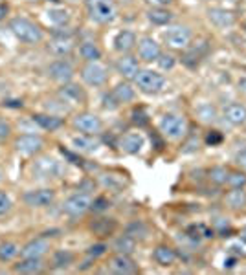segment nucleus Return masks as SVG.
Listing matches in <instances>:
<instances>
[{"instance_id": "f257e3e1", "label": "nucleus", "mask_w": 246, "mask_h": 275, "mask_svg": "<svg viewBox=\"0 0 246 275\" xmlns=\"http://www.w3.org/2000/svg\"><path fill=\"white\" fill-rule=\"evenodd\" d=\"M9 30L13 32V35L22 42H28V44H37L42 40L44 33L41 30L39 26L32 22V20L24 19V17H17L9 22Z\"/></svg>"}, {"instance_id": "f03ea898", "label": "nucleus", "mask_w": 246, "mask_h": 275, "mask_svg": "<svg viewBox=\"0 0 246 275\" xmlns=\"http://www.w3.org/2000/svg\"><path fill=\"white\" fill-rule=\"evenodd\" d=\"M84 6L88 17L97 24H110L116 19V6L112 0H84Z\"/></svg>"}, {"instance_id": "7ed1b4c3", "label": "nucleus", "mask_w": 246, "mask_h": 275, "mask_svg": "<svg viewBox=\"0 0 246 275\" xmlns=\"http://www.w3.org/2000/svg\"><path fill=\"white\" fill-rule=\"evenodd\" d=\"M134 83L143 94H158L165 86V77L155 70H140L134 77Z\"/></svg>"}, {"instance_id": "20e7f679", "label": "nucleus", "mask_w": 246, "mask_h": 275, "mask_svg": "<svg viewBox=\"0 0 246 275\" xmlns=\"http://www.w3.org/2000/svg\"><path fill=\"white\" fill-rule=\"evenodd\" d=\"M160 130L169 140H180L188 134V121L184 116L178 114H165L160 121Z\"/></svg>"}, {"instance_id": "39448f33", "label": "nucleus", "mask_w": 246, "mask_h": 275, "mask_svg": "<svg viewBox=\"0 0 246 275\" xmlns=\"http://www.w3.org/2000/svg\"><path fill=\"white\" fill-rule=\"evenodd\" d=\"M81 77L86 84L90 86H101V84L107 83L109 79V70L105 68L101 63L97 61H92V63H86L81 70Z\"/></svg>"}, {"instance_id": "423d86ee", "label": "nucleus", "mask_w": 246, "mask_h": 275, "mask_svg": "<svg viewBox=\"0 0 246 275\" xmlns=\"http://www.w3.org/2000/svg\"><path fill=\"white\" fill-rule=\"evenodd\" d=\"M164 40L167 46L176 48V50L188 48L191 42V30L188 26H171V28H167V32L164 33Z\"/></svg>"}, {"instance_id": "0eeeda50", "label": "nucleus", "mask_w": 246, "mask_h": 275, "mask_svg": "<svg viewBox=\"0 0 246 275\" xmlns=\"http://www.w3.org/2000/svg\"><path fill=\"white\" fill-rule=\"evenodd\" d=\"M50 51L63 57V55H68L72 50H74V33L68 32V30H57L53 32V37L48 44Z\"/></svg>"}, {"instance_id": "6e6552de", "label": "nucleus", "mask_w": 246, "mask_h": 275, "mask_svg": "<svg viewBox=\"0 0 246 275\" xmlns=\"http://www.w3.org/2000/svg\"><path fill=\"white\" fill-rule=\"evenodd\" d=\"M92 200L86 193H76L63 204V211L70 217H83L84 213L90 209Z\"/></svg>"}, {"instance_id": "1a4fd4ad", "label": "nucleus", "mask_w": 246, "mask_h": 275, "mask_svg": "<svg viewBox=\"0 0 246 275\" xmlns=\"http://www.w3.org/2000/svg\"><path fill=\"white\" fill-rule=\"evenodd\" d=\"M74 127L78 128L79 132H83V134L96 136L103 130V121L96 114L83 112V114H78L74 118Z\"/></svg>"}, {"instance_id": "9d476101", "label": "nucleus", "mask_w": 246, "mask_h": 275, "mask_svg": "<svg viewBox=\"0 0 246 275\" xmlns=\"http://www.w3.org/2000/svg\"><path fill=\"white\" fill-rule=\"evenodd\" d=\"M22 200L26 202L30 207H46V205L53 204L55 200V191L53 189H32V191H26Z\"/></svg>"}, {"instance_id": "9b49d317", "label": "nucleus", "mask_w": 246, "mask_h": 275, "mask_svg": "<svg viewBox=\"0 0 246 275\" xmlns=\"http://www.w3.org/2000/svg\"><path fill=\"white\" fill-rule=\"evenodd\" d=\"M42 147H44L42 138L35 134H22L17 138V141H15V149H17L20 154H26V156L41 153Z\"/></svg>"}, {"instance_id": "f8f14e48", "label": "nucleus", "mask_w": 246, "mask_h": 275, "mask_svg": "<svg viewBox=\"0 0 246 275\" xmlns=\"http://www.w3.org/2000/svg\"><path fill=\"white\" fill-rule=\"evenodd\" d=\"M109 270L112 274H118V275H129V274H136L138 266H136V263L130 259V255L116 253V255L110 259Z\"/></svg>"}, {"instance_id": "ddd939ff", "label": "nucleus", "mask_w": 246, "mask_h": 275, "mask_svg": "<svg viewBox=\"0 0 246 275\" xmlns=\"http://www.w3.org/2000/svg\"><path fill=\"white\" fill-rule=\"evenodd\" d=\"M48 74L52 77L53 81H57V83H70L72 77H74V66H72L68 61L65 59H59V61H53L50 64V68H48Z\"/></svg>"}, {"instance_id": "4468645a", "label": "nucleus", "mask_w": 246, "mask_h": 275, "mask_svg": "<svg viewBox=\"0 0 246 275\" xmlns=\"http://www.w3.org/2000/svg\"><path fill=\"white\" fill-rule=\"evenodd\" d=\"M136 46H138V55H140V59L147 61V63L156 61V59L160 57V53H162L160 44L153 37H142L136 42Z\"/></svg>"}, {"instance_id": "2eb2a0df", "label": "nucleus", "mask_w": 246, "mask_h": 275, "mask_svg": "<svg viewBox=\"0 0 246 275\" xmlns=\"http://www.w3.org/2000/svg\"><path fill=\"white\" fill-rule=\"evenodd\" d=\"M61 171L63 169L59 165V161H55L53 158H41L33 165V174L37 178H55L61 174Z\"/></svg>"}, {"instance_id": "dca6fc26", "label": "nucleus", "mask_w": 246, "mask_h": 275, "mask_svg": "<svg viewBox=\"0 0 246 275\" xmlns=\"http://www.w3.org/2000/svg\"><path fill=\"white\" fill-rule=\"evenodd\" d=\"M206 53H207L206 42H201V44L191 46V48L188 46L186 51H184V55H182V63L186 64L188 68H197L202 59L206 57Z\"/></svg>"}, {"instance_id": "f3484780", "label": "nucleus", "mask_w": 246, "mask_h": 275, "mask_svg": "<svg viewBox=\"0 0 246 275\" xmlns=\"http://www.w3.org/2000/svg\"><path fill=\"white\" fill-rule=\"evenodd\" d=\"M59 96L65 103H70V105H84L86 101V96L84 92L79 88L78 84H72V83H65L59 90Z\"/></svg>"}, {"instance_id": "a211bd4d", "label": "nucleus", "mask_w": 246, "mask_h": 275, "mask_svg": "<svg viewBox=\"0 0 246 275\" xmlns=\"http://www.w3.org/2000/svg\"><path fill=\"white\" fill-rule=\"evenodd\" d=\"M222 114H224V118H226V121L230 125L239 127V125L246 123V107L241 105V103H228L224 110H222Z\"/></svg>"}, {"instance_id": "6ab92c4d", "label": "nucleus", "mask_w": 246, "mask_h": 275, "mask_svg": "<svg viewBox=\"0 0 246 275\" xmlns=\"http://www.w3.org/2000/svg\"><path fill=\"white\" fill-rule=\"evenodd\" d=\"M143 143H145V140L140 132H127L120 140V149L127 154H138L143 149Z\"/></svg>"}, {"instance_id": "aec40b11", "label": "nucleus", "mask_w": 246, "mask_h": 275, "mask_svg": "<svg viewBox=\"0 0 246 275\" xmlns=\"http://www.w3.org/2000/svg\"><path fill=\"white\" fill-rule=\"evenodd\" d=\"M116 70H118V74L123 76L125 79H134L136 74L140 72L138 59L132 57V55H122V57L116 61Z\"/></svg>"}, {"instance_id": "412c9836", "label": "nucleus", "mask_w": 246, "mask_h": 275, "mask_svg": "<svg viewBox=\"0 0 246 275\" xmlns=\"http://www.w3.org/2000/svg\"><path fill=\"white\" fill-rule=\"evenodd\" d=\"M207 17L217 28H230V26L235 24V15L232 11H228V9H222V7L207 9Z\"/></svg>"}, {"instance_id": "4be33fe9", "label": "nucleus", "mask_w": 246, "mask_h": 275, "mask_svg": "<svg viewBox=\"0 0 246 275\" xmlns=\"http://www.w3.org/2000/svg\"><path fill=\"white\" fill-rule=\"evenodd\" d=\"M48 250H50L48 240H46L44 237H39V238L30 240V242L20 250V255L22 257H42Z\"/></svg>"}, {"instance_id": "5701e85b", "label": "nucleus", "mask_w": 246, "mask_h": 275, "mask_svg": "<svg viewBox=\"0 0 246 275\" xmlns=\"http://www.w3.org/2000/svg\"><path fill=\"white\" fill-rule=\"evenodd\" d=\"M134 46H136V35L130 30H123L114 39V48L120 53H129L130 50H134Z\"/></svg>"}, {"instance_id": "b1692460", "label": "nucleus", "mask_w": 246, "mask_h": 275, "mask_svg": "<svg viewBox=\"0 0 246 275\" xmlns=\"http://www.w3.org/2000/svg\"><path fill=\"white\" fill-rule=\"evenodd\" d=\"M17 274H39L42 270V261L41 257H22V261L13 266Z\"/></svg>"}, {"instance_id": "393cba45", "label": "nucleus", "mask_w": 246, "mask_h": 275, "mask_svg": "<svg viewBox=\"0 0 246 275\" xmlns=\"http://www.w3.org/2000/svg\"><path fill=\"white\" fill-rule=\"evenodd\" d=\"M116 220L114 218H97L90 224V230L96 233L97 237H109L116 230Z\"/></svg>"}, {"instance_id": "a878e982", "label": "nucleus", "mask_w": 246, "mask_h": 275, "mask_svg": "<svg viewBox=\"0 0 246 275\" xmlns=\"http://www.w3.org/2000/svg\"><path fill=\"white\" fill-rule=\"evenodd\" d=\"M173 13L165 9V7H151L149 11H147V19L156 26H165V24H171V20H173Z\"/></svg>"}, {"instance_id": "bb28decb", "label": "nucleus", "mask_w": 246, "mask_h": 275, "mask_svg": "<svg viewBox=\"0 0 246 275\" xmlns=\"http://www.w3.org/2000/svg\"><path fill=\"white\" fill-rule=\"evenodd\" d=\"M33 121L37 123L39 127L44 128V130H50V132L63 127V119L59 116H52V114H35L33 116Z\"/></svg>"}, {"instance_id": "cd10ccee", "label": "nucleus", "mask_w": 246, "mask_h": 275, "mask_svg": "<svg viewBox=\"0 0 246 275\" xmlns=\"http://www.w3.org/2000/svg\"><path fill=\"white\" fill-rule=\"evenodd\" d=\"M153 257H155V261L160 266H171V264L176 261V253L173 248H169V246H158L155 251H153Z\"/></svg>"}, {"instance_id": "c85d7f7f", "label": "nucleus", "mask_w": 246, "mask_h": 275, "mask_svg": "<svg viewBox=\"0 0 246 275\" xmlns=\"http://www.w3.org/2000/svg\"><path fill=\"white\" fill-rule=\"evenodd\" d=\"M72 143H74V147L78 149V151H83V153H94L99 147V141L94 140V136H88V134L76 136L72 140Z\"/></svg>"}, {"instance_id": "c756f323", "label": "nucleus", "mask_w": 246, "mask_h": 275, "mask_svg": "<svg viewBox=\"0 0 246 275\" xmlns=\"http://www.w3.org/2000/svg\"><path fill=\"white\" fill-rule=\"evenodd\" d=\"M112 96L116 97L118 103H129L136 97V92L129 83H120L112 88Z\"/></svg>"}, {"instance_id": "7c9ffc66", "label": "nucleus", "mask_w": 246, "mask_h": 275, "mask_svg": "<svg viewBox=\"0 0 246 275\" xmlns=\"http://www.w3.org/2000/svg\"><path fill=\"white\" fill-rule=\"evenodd\" d=\"M226 204L232 209H243L246 207V193L243 187H232V191L226 195Z\"/></svg>"}, {"instance_id": "2f4dec72", "label": "nucleus", "mask_w": 246, "mask_h": 275, "mask_svg": "<svg viewBox=\"0 0 246 275\" xmlns=\"http://www.w3.org/2000/svg\"><path fill=\"white\" fill-rule=\"evenodd\" d=\"M112 246H114V251H116V253L130 255V253L134 251V248H136V240L125 233V235H122V237H118Z\"/></svg>"}, {"instance_id": "473e14b6", "label": "nucleus", "mask_w": 246, "mask_h": 275, "mask_svg": "<svg viewBox=\"0 0 246 275\" xmlns=\"http://www.w3.org/2000/svg\"><path fill=\"white\" fill-rule=\"evenodd\" d=\"M197 116H199V119L202 123H215L217 121V109H215L211 103H202L199 105L197 109H195Z\"/></svg>"}, {"instance_id": "72a5a7b5", "label": "nucleus", "mask_w": 246, "mask_h": 275, "mask_svg": "<svg viewBox=\"0 0 246 275\" xmlns=\"http://www.w3.org/2000/svg\"><path fill=\"white\" fill-rule=\"evenodd\" d=\"M79 53L81 57L86 61V63H92V61H99L101 59V50L97 48V44L94 42H83L79 46Z\"/></svg>"}, {"instance_id": "f704fd0d", "label": "nucleus", "mask_w": 246, "mask_h": 275, "mask_svg": "<svg viewBox=\"0 0 246 275\" xmlns=\"http://www.w3.org/2000/svg\"><path fill=\"white\" fill-rule=\"evenodd\" d=\"M125 233H127L129 237L134 238V240H143V238L147 237V233H149V228L143 224L142 220H134V222H130V224L127 226Z\"/></svg>"}, {"instance_id": "c9c22d12", "label": "nucleus", "mask_w": 246, "mask_h": 275, "mask_svg": "<svg viewBox=\"0 0 246 275\" xmlns=\"http://www.w3.org/2000/svg\"><path fill=\"white\" fill-rule=\"evenodd\" d=\"M72 263H74V253H72V251H68V250L55 251V255H53V259H52L53 268H57V270L68 268Z\"/></svg>"}, {"instance_id": "e433bc0d", "label": "nucleus", "mask_w": 246, "mask_h": 275, "mask_svg": "<svg viewBox=\"0 0 246 275\" xmlns=\"http://www.w3.org/2000/svg\"><path fill=\"white\" fill-rule=\"evenodd\" d=\"M19 246L13 242H2L0 244V261H11L19 255Z\"/></svg>"}, {"instance_id": "4c0bfd02", "label": "nucleus", "mask_w": 246, "mask_h": 275, "mask_svg": "<svg viewBox=\"0 0 246 275\" xmlns=\"http://www.w3.org/2000/svg\"><path fill=\"white\" fill-rule=\"evenodd\" d=\"M48 19L52 20L53 24L57 26H65L70 22V13L66 11V9H61V7H57V9H50L48 11Z\"/></svg>"}, {"instance_id": "58836bf2", "label": "nucleus", "mask_w": 246, "mask_h": 275, "mask_svg": "<svg viewBox=\"0 0 246 275\" xmlns=\"http://www.w3.org/2000/svg\"><path fill=\"white\" fill-rule=\"evenodd\" d=\"M228 176H230V171H228L226 167H213L211 171H209V180L217 184V186H222V184H228Z\"/></svg>"}, {"instance_id": "ea45409f", "label": "nucleus", "mask_w": 246, "mask_h": 275, "mask_svg": "<svg viewBox=\"0 0 246 275\" xmlns=\"http://www.w3.org/2000/svg\"><path fill=\"white\" fill-rule=\"evenodd\" d=\"M199 145H201V140H199V134L197 132H191V134L188 136V140L184 141V145H182V153L184 154H191V153H197L199 151Z\"/></svg>"}, {"instance_id": "a19ab883", "label": "nucleus", "mask_w": 246, "mask_h": 275, "mask_svg": "<svg viewBox=\"0 0 246 275\" xmlns=\"http://www.w3.org/2000/svg\"><path fill=\"white\" fill-rule=\"evenodd\" d=\"M156 63H158V66L162 70H171L176 64V59L173 55H169V53H160V57L156 59Z\"/></svg>"}, {"instance_id": "79ce46f5", "label": "nucleus", "mask_w": 246, "mask_h": 275, "mask_svg": "<svg viewBox=\"0 0 246 275\" xmlns=\"http://www.w3.org/2000/svg\"><path fill=\"white\" fill-rule=\"evenodd\" d=\"M230 187H245L246 186V174L245 173H230L228 176Z\"/></svg>"}, {"instance_id": "37998d69", "label": "nucleus", "mask_w": 246, "mask_h": 275, "mask_svg": "<svg viewBox=\"0 0 246 275\" xmlns=\"http://www.w3.org/2000/svg\"><path fill=\"white\" fill-rule=\"evenodd\" d=\"M132 123H134V125H138V127H145V125L149 123V119H147V114H145V110H143V109L134 110V112H132Z\"/></svg>"}, {"instance_id": "c03bdc74", "label": "nucleus", "mask_w": 246, "mask_h": 275, "mask_svg": "<svg viewBox=\"0 0 246 275\" xmlns=\"http://www.w3.org/2000/svg\"><path fill=\"white\" fill-rule=\"evenodd\" d=\"M107 250H109V248H107V244H94V246H90V248H88V257H90V259H97V257H101V255H105V253H107Z\"/></svg>"}, {"instance_id": "a18cd8bd", "label": "nucleus", "mask_w": 246, "mask_h": 275, "mask_svg": "<svg viewBox=\"0 0 246 275\" xmlns=\"http://www.w3.org/2000/svg\"><path fill=\"white\" fill-rule=\"evenodd\" d=\"M110 207V202L105 196H99V198H96L94 202H92V205H90V209L92 211H96V213H101V211H105V209H109Z\"/></svg>"}, {"instance_id": "49530a36", "label": "nucleus", "mask_w": 246, "mask_h": 275, "mask_svg": "<svg viewBox=\"0 0 246 275\" xmlns=\"http://www.w3.org/2000/svg\"><path fill=\"white\" fill-rule=\"evenodd\" d=\"M222 140H224V136H222V132H219V130H209L206 136V143L207 145H211V147L222 143Z\"/></svg>"}, {"instance_id": "de8ad7c7", "label": "nucleus", "mask_w": 246, "mask_h": 275, "mask_svg": "<svg viewBox=\"0 0 246 275\" xmlns=\"http://www.w3.org/2000/svg\"><path fill=\"white\" fill-rule=\"evenodd\" d=\"M11 209V198L7 196L6 193H0V217L6 215Z\"/></svg>"}, {"instance_id": "09e8293b", "label": "nucleus", "mask_w": 246, "mask_h": 275, "mask_svg": "<svg viewBox=\"0 0 246 275\" xmlns=\"http://www.w3.org/2000/svg\"><path fill=\"white\" fill-rule=\"evenodd\" d=\"M9 136H11V125H9L6 119H2V118H0V141L7 140Z\"/></svg>"}, {"instance_id": "8fccbe9b", "label": "nucleus", "mask_w": 246, "mask_h": 275, "mask_svg": "<svg viewBox=\"0 0 246 275\" xmlns=\"http://www.w3.org/2000/svg\"><path fill=\"white\" fill-rule=\"evenodd\" d=\"M118 105H120V103L116 101V97L112 96V92H110L109 96L103 97V109H107V110H116Z\"/></svg>"}, {"instance_id": "3c124183", "label": "nucleus", "mask_w": 246, "mask_h": 275, "mask_svg": "<svg viewBox=\"0 0 246 275\" xmlns=\"http://www.w3.org/2000/svg\"><path fill=\"white\" fill-rule=\"evenodd\" d=\"M61 153H63V156H66L68 160L72 161V163H76V165H84V160L83 158H79V156H76L74 153H70V151H66V149H61Z\"/></svg>"}, {"instance_id": "603ef678", "label": "nucleus", "mask_w": 246, "mask_h": 275, "mask_svg": "<svg viewBox=\"0 0 246 275\" xmlns=\"http://www.w3.org/2000/svg\"><path fill=\"white\" fill-rule=\"evenodd\" d=\"M145 2L153 7H165V6H169L173 0H145Z\"/></svg>"}, {"instance_id": "864d4df0", "label": "nucleus", "mask_w": 246, "mask_h": 275, "mask_svg": "<svg viewBox=\"0 0 246 275\" xmlns=\"http://www.w3.org/2000/svg\"><path fill=\"white\" fill-rule=\"evenodd\" d=\"M237 163L246 171V149H243V151L237 154Z\"/></svg>"}, {"instance_id": "5fc2aeb1", "label": "nucleus", "mask_w": 246, "mask_h": 275, "mask_svg": "<svg viewBox=\"0 0 246 275\" xmlns=\"http://www.w3.org/2000/svg\"><path fill=\"white\" fill-rule=\"evenodd\" d=\"M151 141L155 143V149L156 151H162L164 149V141L158 138V134H151Z\"/></svg>"}, {"instance_id": "6e6d98bb", "label": "nucleus", "mask_w": 246, "mask_h": 275, "mask_svg": "<svg viewBox=\"0 0 246 275\" xmlns=\"http://www.w3.org/2000/svg\"><path fill=\"white\" fill-rule=\"evenodd\" d=\"M2 105L9 107V109H22V101H4Z\"/></svg>"}, {"instance_id": "4d7b16f0", "label": "nucleus", "mask_w": 246, "mask_h": 275, "mask_svg": "<svg viewBox=\"0 0 246 275\" xmlns=\"http://www.w3.org/2000/svg\"><path fill=\"white\" fill-rule=\"evenodd\" d=\"M7 11H9V7H7L6 4H0V20H4V19H6Z\"/></svg>"}, {"instance_id": "13d9d810", "label": "nucleus", "mask_w": 246, "mask_h": 275, "mask_svg": "<svg viewBox=\"0 0 246 275\" xmlns=\"http://www.w3.org/2000/svg\"><path fill=\"white\" fill-rule=\"evenodd\" d=\"M235 263H237V259H228L226 263H224V266H226V268H233Z\"/></svg>"}, {"instance_id": "bf43d9fd", "label": "nucleus", "mask_w": 246, "mask_h": 275, "mask_svg": "<svg viewBox=\"0 0 246 275\" xmlns=\"http://www.w3.org/2000/svg\"><path fill=\"white\" fill-rule=\"evenodd\" d=\"M239 90L246 92V79H241V81H239Z\"/></svg>"}]
</instances>
